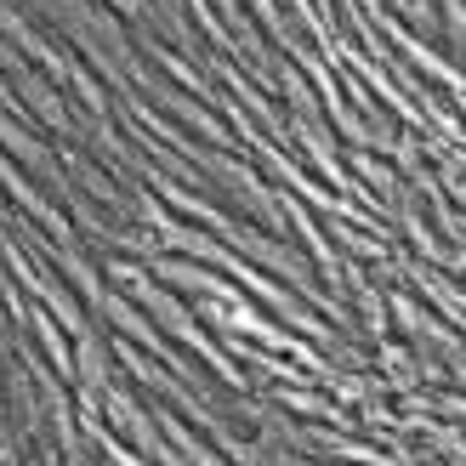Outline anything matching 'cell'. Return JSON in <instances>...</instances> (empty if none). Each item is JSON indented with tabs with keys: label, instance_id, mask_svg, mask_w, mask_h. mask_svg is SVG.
<instances>
[{
	"label": "cell",
	"instance_id": "6da1fadb",
	"mask_svg": "<svg viewBox=\"0 0 466 466\" xmlns=\"http://www.w3.org/2000/svg\"><path fill=\"white\" fill-rule=\"evenodd\" d=\"M0 143H6L12 154H23L35 171H52V159H46V148H40V143H35V137L23 131V126H12V120H6V108H0Z\"/></svg>",
	"mask_w": 466,
	"mask_h": 466
}]
</instances>
